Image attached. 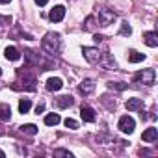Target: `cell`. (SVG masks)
Here are the masks:
<instances>
[{
    "instance_id": "1f68e13d",
    "label": "cell",
    "mask_w": 158,
    "mask_h": 158,
    "mask_svg": "<svg viewBox=\"0 0 158 158\" xmlns=\"http://www.w3.org/2000/svg\"><path fill=\"white\" fill-rule=\"evenodd\" d=\"M0 76H2V69H0Z\"/></svg>"
},
{
    "instance_id": "d4e9b609",
    "label": "cell",
    "mask_w": 158,
    "mask_h": 158,
    "mask_svg": "<svg viewBox=\"0 0 158 158\" xmlns=\"http://www.w3.org/2000/svg\"><path fill=\"white\" fill-rule=\"evenodd\" d=\"M93 23H95V17L91 15V17H88V19H86L84 28H86V30H93V28H95V24H93Z\"/></svg>"
},
{
    "instance_id": "277c9868",
    "label": "cell",
    "mask_w": 158,
    "mask_h": 158,
    "mask_svg": "<svg viewBox=\"0 0 158 158\" xmlns=\"http://www.w3.org/2000/svg\"><path fill=\"white\" fill-rule=\"evenodd\" d=\"M97 19H99V24L106 28V26H110L115 21V13L110 11V10H99V17Z\"/></svg>"
},
{
    "instance_id": "7c38bea8",
    "label": "cell",
    "mask_w": 158,
    "mask_h": 158,
    "mask_svg": "<svg viewBox=\"0 0 158 158\" xmlns=\"http://www.w3.org/2000/svg\"><path fill=\"white\" fill-rule=\"evenodd\" d=\"M24 58L28 60V63H30V65H39V63H41L39 54H35V52H34V50H30V48H26V50H24Z\"/></svg>"
},
{
    "instance_id": "ba28073f",
    "label": "cell",
    "mask_w": 158,
    "mask_h": 158,
    "mask_svg": "<svg viewBox=\"0 0 158 158\" xmlns=\"http://www.w3.org/2000/svg\"><path fill=\"white\" fill-rule=\"evenodd\" d=\"M141 139H143V141H147V143H152V141H156V139H158V128H154V127H151V128H145V130H143V136H141Z\"/></svg>"
},
{
    "instance_id": "ffe728a7",
    "label": "cell",
    "mask_w": 158,
    "mask_h": 158,
    "mask_svg": "<svg viewBox=\"0 0 158 158\" xmlns=\"http://www.w3.org/2000/svg\"><path fill=\"white\" fill-rule=\"evenodd\" d=\"M30 108H32V101L30 99H21L19 101V112L21 114H28Z\"/></svg>"
},
{
    "instance_id": "5b68a950",
    "label": "cell",
    "mask_w": 158,
    "mask_h": 158,
    "mask_svg": "<svg viewBox=\"0 0 158 158\" xmlns=\"http://www.w3.org/2000/svg\"><path fill=\"white\" fill-rule=\"evenodd\" d=\"M82 54H84V58H86L89 63H97L99 58H101V52H99V48H95V47H84V48H82Z\"/></svg>"
},
{
    "instance_id": "e0dca14e",
    "label": "cell",
    "mask_w": 158,
    "mask_h": 158,
    "mask_svg": "<svg viewBox=\"0 0 158 158\" xmlns=\"http://www.w3.org/2000/svg\"><path fill=\"white\" fill-rule=\"evenodd\" d=\"M0 119L2 121H10L11 119V108H10V104H0Z\"/></svg>"
},
{
    "instance_id": "d6986e66",
    "label": "cell",
    "mask_w": 158,
    "mask_h": 158,
    "mask_svg": "<svg viewBox=\"0 0 158 158\" xmlns=\"http://www.w3.org/2000/svg\"><path fill=\"white\" fill-rule=\"evenodd\" d=\"M60 121H61V117H60L58 114H48V115H45V125H47V127H56Z\"/></svg>"
},
{
    "instance_id": "603a6c76",
    "label": "cell",
    "mask_w": 158,
    "mask_h": 158,
    "mask_svg": "<svg viewBox=\"0 0 158 158\" xmlns=\"http://www.w3.org/2000/svg\"><path fill=\"white\" fill-rule=\"evenodd\" d=\"M119 34H121V35H130V34H132L130 24H128V23H121V30H119Z\"/></svg>"
},
{
    "instance_id": "8fae6325",
    "label": "cell",
    "mask_w": 158,
    "mask_h": 158,
    "mask_svg": "<svg viewBox=\"0 0 158 158\" xmlns=\"http://www.w3.org/2000/svg\"><path fill=\"white\" fill-rule=\"evenodd\" d=\"M143 41H145V45H149V47H158V35H156V32H145L143 34Z\"/></svg>"
},
{
    "instance_id": "9a60e30c",
    "label": "cell",
    "mask_w": 158,
    "mask_h": 158,
    "mask_svg": "<svg viewBox=\"0 0 158 158\" xmlns=\"http://www.w3.org/2000/svg\"><path fill=\"white\" fill-rule=\"evenodd\" d=\"M56 106H58V108H69V106H73V97H69V95L58 97V99H56Z\"/></svg>"
},
{
    "instance_id": "3957f363",
    "label": "cell",
    "mask_w": 158,
    "mask_h": 158,
    "mask_svg": "<svg viewBox=\"0 0 158 158\" xmlns=\"http://www.w3.org/2000/svg\"><path fill=\"white\" fill-rule=\"evenodd\" d=\"M119 130L121 132H125V134H132L134 132V128H136V121L130 117V115H123L121 119H119Z\"/></svg>"
},
{
    "instance_id": "ac0fdd59",
    "label": "cell",
    "mask_w": 158,
    "mask_h": 158,
    "mask_svg": "<svg viewBox=\"0 0 158 158\" xmlns=\"http://www.w3.org/2000/svg\"><path fill=\"white\" fill-rule=\"evenodd\" d=\"M145 60V54H141V52H138V50H130L128 52V61L130 63H139V61H143Z\"/></svg>"
},
{
    "instance_id": "f546056e",
    "label": "cell",
    "mask_w": 158,
    "mask_h": 158,
    "mask_svg": "<svg viewBox=\"0 0 158 158\" xmlns=\"http://www.w3.org/2000/svg\"><path fill=\"white\" fill-rule=\"evenodd\" d=\"M11 0H0V4H10Z\"/></svg>"
},
{
    "instance_id": "52a82bcc",
    "label": "cell",
    "mask_w": 158,
    "mask_h": 158,
    "mask_svg": "<svg viewBox=\"0 0 158 158\" xmlns=\"http://www.w3.org/2000/svg\"><path fill=\"white\" fill-rule=\"evenodd\" d=\"M97 63H101L104 69H115V61H114V58H112V54H110V52L101 54V58H99V61H97Z\"/></svg>"
},
{
    "instance_id": "d6a6232c",
    "label": "cell",
    "mask_w": 158,
    "mask_h": 158,
    "mask_svg": "<svg viewBox=\"0 0 158 158\" xmlns=\"http://www.w3.org/2000/svg\"><path fill=\"white\" fill-rule=\"evenodd\" d=\"M0 136H2V128H0Z\"/></svg>"
},
{
    "instance_id": "4fadbf2b",
    "label": "cell",
    "mask_w": 158,
    "mask_h": 158,
    "mask_svg": "<svg viewBox=\"0 0 158 158\" xmlns=\"http://www.w3.org/2000/svg\"><path fill=\"white\" fill-rule=\"evenodd\" d=\"M93 89H95V82L91 80V78H86V80H82V84H80V91H82L84 95H89Z\"/></svg>"
},
{
    "instance_id": "4dcf8cb0",
    "label": "cell",
    "mask_w": 158,
    "mask_h": 158,
    "mask_svg": "<svg viewBox=\"0 0 158 158\" xmlns=\"http://www.w3.org/2000/svg\"><path fill=\"white\" fill-rule=\"evenodd\" d=\"M4 156H6V154H4V151H2V149H0V158H4Z\"/></svg>"
},
{
    "instance_id": "484cf974",
    "label": "cell",
    "mask_w": 158,
    "mask_h": 158,
    "mask_svg": "<svg viewBox=\"0 0 158 158\" xmlns=\"http://www.w3.org/2000/svg\"><path fill=\"white\" fill-rule=\"evenodd\" d=\"M54 156H67V158H73V154H71L69 151H65V149H56V151H54Z\"/></svg>"
},
{
    "instance_id": "2e32d148",
    "label": "cell",
    "mask_w": 158,
    "mask_h": 158,
    "mask_svg": "<svg viewBox=\"0 0 158 158\" xmlns=\"http://www.w3.org/2000/svg\"><path fill=\"white\" fill-rule=\"evenodd\" d=\"M143 106V101L141 99H128L127 101V110L128 112H136V110H139Z\"/></svg>"
},
{
    "instance_id": "8992f818",
    "label": "cell",
    "mask_w": 158,
    "mask_h": 158,
    "mask_svg": "<svg viewBox=\"0 0 158 158\" xmlns=\"http://www.w3.org/2000/svg\"><path fill=\"white\" fill-rule=\"evenodd\" d=\"M63 17H65V8L63 6H54L48 13V19L52 23H60V21H63Z\"/></svg>"
},
{
    "instance_id": "5bb4252c",
    "label": "cell",
    "mask_w": 158,
    "mask_h": 158,
    "mask_svg": "<svg viewBox=\"0 0 158 158\" xmlns=\"http://www.w3.org/2000/svg\"><path fill=\"white\" fill-rule=\"evenodd\" d=\"M4 56H6V60H10V61H17V60L21 58V52H19L15 47H8V48L4 50Z\"/></svg>"
},
{
    "instance_id": "9c48e42d",
    "label": "cell",
    "mask_w": 158,
    "mask_h": 158,
    "mask_svg": "<svg viewBox=\"0 0 158 158\" xmlns=\"http://www.w3.org/2000/svg\"><path fill=\"white\" fill-rule=\"evenodd\" d=\"M80 115H82V119H84L86 123H93V121H95V110L89 108V106H82Z\"/></svg>"
},
{
    "instance_id": "7402d4cb",
    "label": "cell",
    "mask_w": 158,
    "mask_h": 158,
    "mask_svg": "<svg viewBox=\"0 0 158 158\" xmlns=\"http://www.w3.org/2000/svg\"><path fill=\"white\" fill-rule=\"evenodd\" d=\"M108 88L110 89H117V91H125L127 84H123V82H108Z\"/></svg>"
},
{
    "instance_id": "44dd1931",
    "label": "cell",
    "mask_w": 158,
    "mask_h": 158,
    "mask_svg": "<svg viewBox=\"0 0 158 158\" xmlns=\"http://www.w3.org/2000/svg\"><path fill=\"white\" fill-rule=\"evenodd\" d=\"M21 130H23L24 134H28V136H35V134H37V127H35V125H32V123L23 125V127H21Z\"/></svg>"
},
{
    "instance_id": "30bf717a",
    "label": "cell",
    "mask_w": 158,
    "mask_h": 158,
    "mask_svg": "<svg viewBox=\"0 0 158 158\" xmlns=\"http://www.w3.org/2000/svg\"><path fill=\"white\" fill-rule=\"evenodd\" d=\"M61 88H63L61 78H48L47 80V89L48 91H60Z\"/></svg>"
},
{
    "instance_id": "f1b7e54d",
    "label": "cell",
    "mask_w": 158,
    "mask_h": 158,
    "mask_svg": "<svg viewBox=\"0 0 158 158\" xmlns=\"http://www.w3.org/2000/svg\"><path fill=\"white\" fill-rule=\"evenodd\" d=\"M34 2H35L37 6H47V2H48V0H34Z\"/></svg>"
},
{
    "instance_id": "6da1fadb",
    "label": "cell",
    "mask_w": 158,
    "mask_h": 158,
    "mask_svg": "<svg viewBox=\"0 0 158 158\" xmlns=\"http://www.w3.org/2000/svg\"><path fill=\"white\" fill-rule=\"evenodd\" d=\"M41 48H43L47 54H50V56L58 54V52H60V48H61L60 34H56V32H48V34L43 37V41H41Z\"/></svg>"
},
{
    "instance_id": "4316f807",
    "label": "cell",
    "mask_w": 158,
    "mask_h": 158,
    "mask_svg": "<svg viewBox=\"0 0 158 158\" xmlns=\"http://www.w3.org/2000/svg\"><path fill=\"white\" fill-rule=\"evenodd\" d=\"M11 23V17H0V26L2 24H10Z\"/></svg>"
},
{
    "instance_id": "cb8c5ba5",
    "label": "cell",
    "mask_w": 158,
    "mask_h": 158,
    "mask_svg": "<svg viewBox=\"0 0 158 158\" xmlns=\"http://www.w3.org/2000/svg\"><path fill=\"white\" fill-rule=\"evenodd\" d=\"M63 123H65V127L71 128V130H76V128H78V121H74V119H71V117H67Z\"/></svg>"
},
{
    "instance_id": "7a4b0ae2",
    "label": "cell",
    "mask_w": 158,
    "mask_h": 158,
    "mask_svg": "<svg viewBox=\"0 0 158 158\" xmlns=\"http://www.w3.org/2000/svg\"><path fill=\"white\" fill-rule=\"evenodd\" d=\"M154 78H156L154 69H143V71H139V73L134 74V82L136 84H143V86H152L154 84Z\"/></svg>"
},
{
    "instance_id": "83f0119b",
    "label": "cell",
    "mask_w": 158,
    "mask_h": 158,
    "mask_svg": "<svg viewBox=\"0 0 158 158\" xmlns=\"http://www.w3.org/2000/svg\"><path fill=\"white\" fill-rule=\"evenodd\" d=\"M43 112H45V104L41 102V104H37V106H35V114H43Z\"/></svg>"
}]
</instances>
